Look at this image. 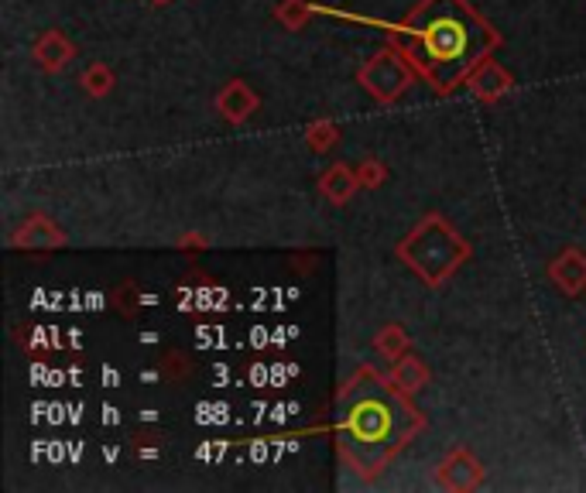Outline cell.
I'll use <instances>...</instances> for the list:
<instances>
[{
	"instance_id": "obj_1",
	"label": "cell",
	"mask_w": 586,
	"mask_h": 493,
	"mask_svg": "<svg viewBox=\"0 0 586 493\" xmlns=\"http://www.w3.org/2000/svg\"><path fill=\"white\" fill-rule=\"evenodd\" d=\"M419 428L422 415L412 408L408 391L371 367L357 370L336 401V442L343 459L367 480L381 473Z\"/></svg>"
},
{
	"instance_id": "obj_2",
	"label": "cell",
	"mask_w": 586,
	"mask_h": 493,
	"mask_svg": "<svg viewBox=\"0 0 586 493\" xmlns=\"http://www.w3.org/2000/svg\"><path fill=\"white\" fill-rule=\"evenodd\" d=\"M412 66L439 93H453L497 48V31L467 0H422L401 28Z\"/></svg>"
},
{
	"instance_id": "obj_3",
	"label": "cell",
	"mask_w": 586,
	"mask_h": 493,
	"mask_svg": "<svg viewBox=\"0 0 586 493\" xmlns=\"http://www.w3.org/2000/svg\"><path fill=\"white\" fill-rule=\"evenodd\" d=\"M467 254H470L467 240H463L446 220H439V216L422 220L398 244V257L419 274L425 285H439V281H446L449 274L467 261Z\"/></svg>"
},
{
	"instance_id": "obj_4",
	"label": "cell",
	"mask_w": 586,
	"mask_h": 493,
	"mask_svg": "<svg viewBox=\"0 0 586 493\" xmlns=\"http://www.w3.org/2000/svg\"><path fill=\"white\" fill-rule=\"evenodd\" d=\"M412 76H415L412 59H408L405 52H398V48H384V52H377L374 59L360 69L357 79L374 100L391 103L412 86Z\"/></svg>"
},
{
	"instance_id": "obj_5",
	"label": "cell",
	"mask_w": 586,
	"mask_h": 493,
	"mask_svg": "<svg viewBox=\"0 0 586 493\" xmlns=\"http://www.w3.org/2000/svg\"><path fill=\"white\" fill-rule=\"evenodd\" d=\"M480 476H484V470H480V463L467 449H453L446 463L439 466V483L449 490H473L480 483Z\"/></svg>"
},
{
	"instance_id": "obj_6",
	"label": "cell",
	"mask_w": 586,
	"mask_h": 493,
	"mask_svg": "<svg viewBox=\"0 0 586 493\" xmlns=\"http://www.w3.org/2000/svg\"><path fill=\"white\" fill-rule=\"evenodd\" d=\"M14 247H28V250H55L66 244L62 230L55 223H48L45 216H31V220L21 223V230L11 237Z\"/></svg>"
},
{
	"instance_id": "obj_7",
	"label": "cell",
	"mask_w": 586,
	"mask_h": 493,
	"mask_svg": "<svg viewBox=\"0 0 586 493\" xmlns=\"http://www.w3.org/2000/svg\"><path fill=\"white\" fill-rule=\"evenodd\" d=\"M549 274L566 295H580L586 288V254H580V250H573V247L563 250V254L549 264Z\"/></svg>"
},
{
	"instance_id": "obj_8",
	"label": "cell",
	"mask_w": 586,
	"mask_h": 493,
	"mask_svg": "<svg viewBox=\"0 0 586 493\" xmlns=\"http://www.w3.org/2000/svg\"><path fill=\"white\" fill-rule=\"evenodd\" d=\"M258 96H254V90L247 83H240V79H234V83L227 86L220 96H216V110L223 113V117L230 120V124H240V120H247L254 110H258Z\"/></svg>"
},
{
	"instance_id": "obj_9",
	"label": "cell",
	"mask_w": 586,
	"mask_h": 493,
	"mask_svg": "<svg viewBox=\"0 0 586 493\" xmlns=\"http://www.w3.org/2000/svg\"><path fill=\"white\" fill-rule=\"evenodd\" d=\"M35 59L42 62V69H48V72L62 69L72 59L69 38L62 35V31H45V35L38 38V45H35Z\"/></svg>"
},
{
	"instance_id": "obj_10",
	"label": "cell",
	"mask_w": 586,
	"mask_h": 493,
	"mask_svg": "<svg viewBox=\"0 0 586 493\" xmlns=\"http://www.w3.org/2000/svg\"><path fill=\"white\" fill-rule=\"evenodd\" d=\"M357 185H360V175L353 172V168H347V165H333L329 172L319 179V189H323V196L326 199H333L336 206H343L353 192H357Z\"/></svg>"
},
{
	"instance_id": "obj_11",
	"label": "cell",
	"mask_w": 586,
	"mask_h": 493,
	"mask_svg": "<svg viewBox=\"0 0 586 493\" xmlns=\"http://www.w3.org/2000/svg\"><path fill=\"white\" fill-rule=\"evenodd\" d=\"M467 83H470V90L477 93V96H484V100H494V96H501V93L511 86V76H508V72H504L501 66H497V62L487 59L484 66H480V69L467 79Z\"/></svg>"
},
{
	"instance_id": "obj_12",
	"label": "cell",
	"mask_w": 586,
	"mask_h": 493,
	"mask_svg": "<svg viewBox=\"0 0 586 493\" xmlns=\"http://www.w3.org/2000/svg\"><path fill=\"white\" fill-rule=\"evenodd\" d=\"M395 384L401 387V391H408V394H415V391H422L425 381H429V370L422 367V360H415V357H401L398 360V367H395Z\"/></svg>"
},
{
	"instance_id": "obj_13",
	"label": "cell",
	"mask_w": 586,
	"mask_h": 493,
	"mask_svg": "<svg viewBox=\"0 0 586 493\" xmlns=\"http://www.w3.org/2000/svg\"><path fill=\"white\" fill-rule=\"evenodd\" d=\"M83 86L90 90L93 96H103L114 86V72H110L107 66H90L83 72Z\"/></svg>"
},
{
	"instance_id": "obj_14",
	"label": "cell",
	"mask_w": 586,
	"mask_h": 493,
	"mask_svg": "<svg viewBox=\"0 0 586 493\" xmlns=\"http://www.w3.org/2000/svg\"><path fill=\"white\" fill-rule=\"evenodd\" d=\"M405 333H401L398 326H388V329H381V336H377V350L384 353V357H401V350H405Z\"/></svg>"
},
{
	"instance_id": "obj_15",
	"label": "cell",
	"mask_w": 586,
	"mask_h": 493,
	"mask_svg": "<svg viewBox=\"0 0 586 493\" xmlns=\"http://www.w3.org/2000/svg\"><path fill=\"white\" fill-rule=\"evenodd\" d=\"M336 137H340V134H336V127H333V124H326V120H323V124H312V127H309L305 141H309V148H312V151H326V148H333V144H336Z\"/></svg>"
},
{
	"instance_id": "obj_16",
	"label": "cell",
	"mask_w": 586,
	"mask_h": 493,
	"mask_svg": "<svg viewBox=\"0 0 586 493\" xmlns=\"http://www.w3.org/2000/svg\"><path fill=\"white\" fill-rule=\"evenodd\" d=\"M357 175H360V182H367V185H377L384 179V168L377 165V161H367L364 168H357Z\"/></svg>"
},
{
	"instance_id": "obj_17",
	"label": "cell",
	"mask_w": 586,
	"mask_h": 493,
	"mask_svg": "<svg viewBox=\"0 0 586 493\" xmlns=\"http://www.w3.org/2000/svg\"><path fill=\"white\" fill-rule=\"evenodd\" d=\"M155 4H165V0H155Z\"/></svg>"
}]
</instances>
